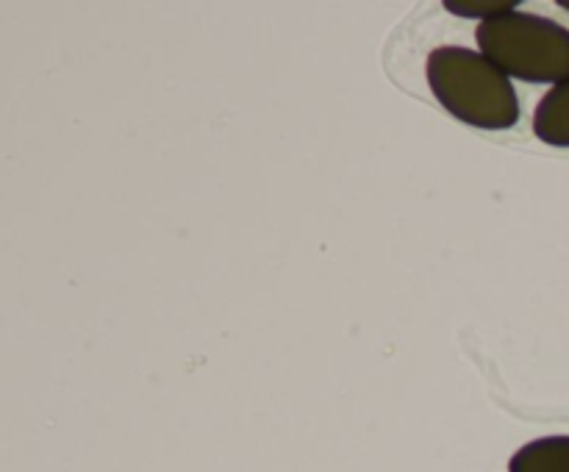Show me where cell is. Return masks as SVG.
Returning a JSON list of instances; mask_svg holds the SVG:
<instances>
[{
	"instance_id": "obj_1",
	"label": "cell",
	"mask_w": 569,
	"mask_h": 472,
	"mask_svg": "<svg viewBox=\"0 0 569 472\" xmlns=\"http://www.w3.org/2000/svg\"><path fill=\"white\" fill-rule=\"evenodd\" d=\"M426 76L433 98L465 125L509 131L520 122L515 83L481 50L442 44L428 56Z\"/></svg>"
},
{
	"instance_id": "obj_5",
	"label": "cell",
	"mask_w": 569,
	"mask_h": 472,
	"mask_svg": "<svg viewBox=\"0 0 569 472\" xmlns=\"http://www.w3.org/2000/svg\"><path fill=\"white\" fill-rule=\"evenodd\" d=\"M445 9L456 17H472V20H495V17H503L517 11L515 0H448Z\"/></svg>"
},
{
	"instance_id": "obj_6",
	"label": "cell",
	"mask_w": 569,
	"mask_h": 472,
	"mask_svg": "<svg viewBox=\"0 0 569 472\" xmlns=\"http://www.w3.org/2000/svg\"><path fill=\"white\" fill-rule=\"evenodd\" d=\"M559 6H561V9L569 11V0H559Z\"/></svg>"
},
{
	"instance_id": "obj_2",
	"label": "cell",
	"mask_w": 569,
	"mask_h": 472,
	"mask_svg": "<svg viewBox=\"0 0 569 472\" xmlns=\"http://www.w3.org/2000/svg\"><path fill=\"white\" fill-rule=\"evenodd\" d=\"M478 50L511 81L556 83L569 78V28L533 11H511L478 26Z\"/></svg>"
},
{
	"instance_id": "obj_4",
	"label": "cell",
	"mask_w": 569,
	"mask_h": 472,
	"mask_svg": "<svg viewBox=\"0 0 569 472\" xmlns=\"http://www.w3.org/2000/svg\"><path fill=\"white\" fill-rule=\"evenodd\" d=\"M509 472H569V433L522 444L509 459Z\"/></svg>"
},
{
	"instance_id": "obj_3",
	"label": "cell",
	"mask_w": 569,
	"mask_h": 472,
	"mask_svg": "<svg viewBox=\"0 0 569 472\" xmlns=\"http://www.w3.org/2000/svg\"><path fill=\"white\" fill-rule=\"evenodd\" d=\"M533 133L550 148L569 150V78L545 92L533 111Z\"/></svg>"
}]
</instances>
